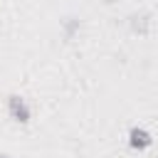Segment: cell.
Here are the masks:
<instances>
[{
  "instance_id": "cell-1",
  "label": "cell",
  "mask_w": 158,
  "mask_h": 158,
  "mask_svg": "<svg viewBox=\"0 0 158 158\" xmlns=\"http://www.w3.org/2000/svg\"><path fill=\"white\" fill-rule=\"evenodd\" d=\"M7 116L15 121V123H30L32 121V109H30V104H27V99L25 96H20V94H10L7 96Z\"/></svg>"
},
{
  "instance_id": "cell-2",
  "label": "cell",
  "mask_w": 158,
  "mask_h": 158,
  "mask_svg": "<svg viewBox=\"0 0 158 158\" xmlns=\"http://www.w3.org/2000/svg\"><path fill=\"white\" fill-rule=\"evenodd\" d=\"M126 138H128V146L133 151H148L153 146V133L148 128H143V126H131Z\"/></svg>"
},
{
  "instance_id": "cell-3",
  "label": "cell",
  "mask_w": 158,
  "mask_h": 158,
  "mask_svg": "<svg viewBox=\"0 0 158 158\" xmlns=\"http://www.w3.org/2000/svg\"><path fill=\"white\" fill-rule=\"evenodd\" d=\"M128 27H131L133 35L146 37L148 30H151V15L148 12H133V15H128Z\"/></svg>"
},
{
  "instance_id": "cell-4",
  "label": "cell",
  "mask_w": 158,
  "mask_h": 158,
  "mask_svg": "<svg viewBox=\"0 0 158 158\" xmlns=\"http://www.w3.org/2000/svg\"><path fill=\"white\" fill-rule=\"evenodd\" d=\"M79 27H81L79 17H64V20H62V32H64V40H74V35L79 32Z\"/></svg>"
},
{
  "instance_id": "cell-5",
  "label": "cell",
  "mask_w": 158,
  "mask_h": 158,
  "mask_svg": "<svg viewBox=\"0 0 158 158\" xmlns=\"http://www.w3.org/2000/svg\"><path fill=\"white\" fill-rule=\"evenodd\" d=\"M0 158H12V156H10V153H2V151H0Z\"/></svg>"
},
{
  "instance_id": "cell-6",
  "label": "cell",
  "mask_w": 158,
  "mask_h": 158,
  "mask_svg": "<svg viewBox=\"0 0 158 158\" xmlns=\"http://www.w3.org/2000/svg\"><path fill=\"white\" fill-rule=\"evenodd\" d=\"M106 2H116V0H106Z\"/></svg>"
}]
</instances>
